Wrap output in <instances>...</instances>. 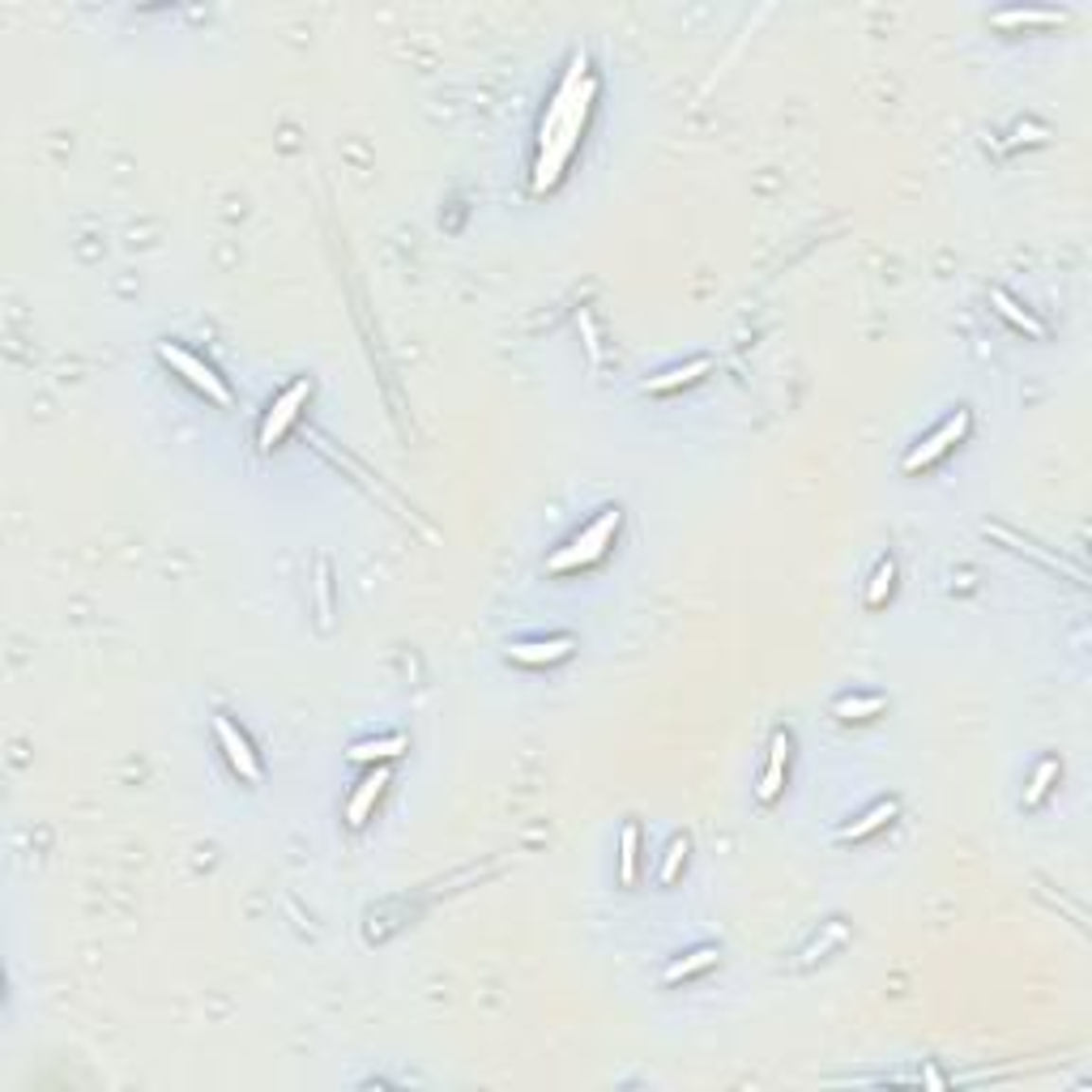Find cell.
Returning <instances> with one entry per match:
<instances>
[{"label": "cell", "mask_w": 1092, "mask_h": 1092, "mask_svg": "<svg viewBox=\"0 0 1092 1092\" xmlns=\"http://www.w3.org/2000/svg\"><path fill=\"white\" fill-rule=\"evenodd\" d=\"M598 98V78L589 73V61L577 56L564 78L560 95L555 103L546 107L542 116V129H538V163H533V192H546L560 184L564 167H568L572 150L581 146V133H585V120H589V107Z\"/></svg>", "instance_id": "6da1fadb"}, {"label": "cell", "mask_w": 1092, "mask_h": 1092, "mask_svg": "<svg viewBox=\"0 0 1092 1092\" xmlns=\"http://www.w3.org/2000/svg\"><path fill=\"white\" fill-rule=\"evenodd\" d=\"M619 521H623L619 508H606V512L598 516V521L589 525L572 546H564V551H555L551 560H546V568H551V572H572V568H589V564H598L606 555V546H611V538L619 533Z\"/></svg>", "instance_id": "7a4b0ae2"}, {"label": "cell", "mask_w": 1092, "mask_h": 1092, "mask_svg": "<svg viewBox=\"0 0 1092 1092\" xmlns=\"http://www.w3.org/2000/svg\"><path fill=\"white\" fill-rule=\"evenodd\" d=\"M158 359L167 363V367H175L180 371L184 380H188L197 393H206L209 402H218V405H231V388H226V380L218 376L209 363H201L197 354H188L184 346H171V342H158Z\"/></svg>", "instance_id": "3957f363"}, {"label": "cell", "mask_w": 1092, "mask_h": 1092, "mask_svg": "<svg viewBox=\"0 0 1092 1092\" xmlns=\"http://www.w3.org/2000/svg\"><path fill=\"white\" fill-rule=\"evenodd\" d=\"M969 427H973L969 410H956V414H952V419H943V422H939V427H935V431H930V436H926V439H922V444H918V448H913V453H909V456H904V470H909V474H913V470H922V465H935V461H939V456H943V453H947V448H952V444H960V439H964V436H969Z\"/></svg>", "instance_id": "277c9868"}, {"label": "cell", "mask_w": 1092, "mask_h": 1092, "mask_svg": "<svg viewBox=\"0 0 1092 1092\" xmlns=\"http://www.w3.org/2000/svg\"><path fill=\"white\" fill-rule=\"evenodd\" d=\"M308 397H312V385H308V380H295V385L286 388V393L277 397L274 405H269L265 422H260V439H257V444L265 448V453L277 444V439L286 436V427H291V422L299 419V410H303V402H308Z\"/></svg>", "instance_id": "5b68a950"}, {"label": "cell", "mask_w": 1092, "mask_h": 1092, "mask_svg": "<svg viewBox=\"0 0 1092 1092\" xmlns=\"http://www.w3.org/2000/svg\"><path fill=\"white\" fill-rule=\"evenodd\" d=\"M214 734H218V743H223L226 764L235 768V777H243L248 785H257L260 781V760H257V751H252V743L243 739L226 717H214Z\"/></svg>", "instance_id": "8992f818"}, {"label": "cell", "mask_w": 1092, "mask_h": 1092, "mask_svg": "<svg viewBox=\"0 0 1092 1092\" xmlns=\"http://www.w3.org/2000/svg\"><path fill=\"white\" fill-rule=\"evenodd\" d=\"M572 653V640L568 636H551V640H516L508 645V657L521 666H546V662H564Z\"/></svg>", "instance_id": "52a82bcc"}, {"label": "cell", "mask_w": 1092, "mask_h": 1092, "mask_svg": "<svg viewBox=\"0 0 1092 1092\" xmlns=\"http://www.w3.org/2000/svg\"><path fill=\"white\" fill-rule=\"evenodd\" d=\"M385 785H388V768H376L371 777H363L359 781V790H354V798H350V807H346V819H350L354 828L367 819V811L376 807V798L385 794Z\"/></svg>", "instance_id": "ba28073f"}, {"label": "cell", "mask_w": 1092, "mask_h": 1092, "mask_svg": "<svg viewBox=\"0 0 1092 1092\" xmlns=\"http://www.w3.org/2000/svg\"><path fill=\"white\" fill-rule=\"evenodd\" d=\"M785 760H790V739H785V730L773 739V756H768V773L764 781H760V798L773 802L777 794H781V777H785Z\"/></svg>", "instance_id": "9c48e42d"}, {"label": "cell", "mask_w": 1092, "mask_h": 1092, "mask_svg": "<svg viewBox=\"0 0 1092 1092\" xmlns=\"http://www.w3.org/2000/svg\"><path fill=\"white\" fill-rule=\"evenodd\" d=\"M896 815V798H887V802H875V807L867 811V815L858 819V824H850V828H841V841H862V836H870L875 828H884L887 819Z\"/></svg>", "instance_id": "30bf717a"}, {"label": "cell", "mask_w": 1092, "mask_h": 1092, "mask_svg": "<svg viewBox=\"0 0 1092 1092\" xmlns=\"http://www.w3.org/2000/svg\"><path fill=\"white\" fill-rule=\"evenodd\" d=\"M405 751V739L402 734H388V739H363L350 747V760H359V764H367V760H393Z\"/></svg>", "instance_id": "8fae6325"}, {"label": "cell", "mask_w": 1092, "mask_h": 1092, "mask_svg": "<svg viewBox=\"0 0 1092 1092\" xmlns=\"http://www.w3.org/2000/svg\"><path fill=\"white\" fill-rule=\"evenodd\" d=\"M990 303H994V308H998V316H1007V320H1011L1015 329H1029L1032 337H1046V329H1041V320H1032L1029 312H1024L1020 303L1011 299V295H1003V291H990Z\"/></svg>", "instance_id": "7c38bea8"}, {"label": "cell", "mask_w": 1092, "mask_h": 1092, "mask_svg": "<svg viewBox=\"0 0 1092 1092\" xmlns=\"http://www.w3.org/2000/svg\"><path fill=\"white\" fill-rule=\"evenodd\" d=\"M705 371H708V359H696V363H688V367H674V371H666V376L649 380V388H653V393H671V388H679V385H691V380L705 376Z\"/></svg>", "instance_id": "4fadbf2b"}, {"label": "cell", "mask_w": 1092, "mask_h": 1092, "mask_svg": "<svg viewBox=\"0 0 1092 1092\" xmlns=\"http://www.w3.org/2000/svg\"><path fill=\"white\" fill-rule=\"evenodd\" d=\"M879 708H884V696H845V700H836V717H845V722H853V717H875Z\"/></svg>", "instance_id": "5bb4252c"}, {"label": "cell", "mask_w": 1092, "mask_h": 1092, "mask_svg": "<svg viewBox=\"0 0 1092 1092\" xmlns=\"http://www.w3.org/2000/svg\"><path fill=\"white\" fill-rule=\"evenodd\" d=\"M717 960V952L713 947H700V952H691L688 960H679V964H671L666 969V981H679V977H688V973H700V969H708V964Z\"/></svg>", "instance_id": "9a60e30c"}, {"label": "cell", "mask_w": 1092, "mask_h": 1092, "mask_svg": "<svg viewBox=\"0 0 1092 1092\" xmlns=\"http://www.w3.org/2000/svg\"><path fill=\"white\" fill-rule=\"evenodd\" d=\"M892 581H896V564H892V560H884V564H879V568H875V577H870L867 602H870V606H879V602H884V598L892 594Z\"/></svg>", "instance_id": "2e32d148"}, {"label": "cell", "mask_w": 1092, "mask_h": 1092, "mask_svg": "<svg viewBox=\"0 0 1092 1092\" xmlns=\"http://www.w3.org/2000/svg\"><path fill=\"white\" fill-rule=\"evenodd\" d=\"M619 879L632 884L636 879V824L623 828V853H619Z\"/></svg>", "instance_id": "e0dca14e"}, {"label": "cell", "mask_w": 1092, "mask_h": 1092, "mask_svg": "<svg viewBox=\"0 0 1092 1092\" xmlns=\"http://www.w3.org/2000/svg\"><path fill=\"white\" fill-rule=\"evenodd\" d=\"M1054 777H1058V764H1054V760H1046V764L1037 768V777H1032V785H1029V794H1024V802H1029V807H1037V802L1046 798V790H1049V781H1054Z\"/></svg>", "instance_id": "ac0fdd59"}, {"label": "cell", "mask_w": 1092, "mask_h": 1092, "mask_svg": "<svg viewBox=\"0 0 1092 1092\" xmlns=\"http://www.w3.org/2000/svg\"><path fill=\"white\" fill-rule=\"evenodd\" d=\"M683 858H688V836H674L671 850H666V862H662V884H671V879L679 875Z\"/></svg>", "instance_id": "d6986e66"}, {"label": "cell", "mask_w": 1092, "mask_h": 1092, "mask_svg": "<svg viewBox=\"0 0 1092 1092\" xmlns=\"http://www.w3.org/2000/svg\"><path fill=\"white\" fill-rule=\"evenodd\" d=\"M998 27H1041V22H1058V13H998Z\"/></svg>", "instance_id": "ffe728a7"}]
</instances>
